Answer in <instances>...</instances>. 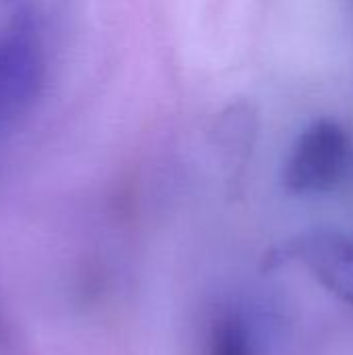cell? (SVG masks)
I'll use <instances>...</instances> for the list:
<instances>
[{"instance_id": "6da1fadb", "label": "cell", "mask_w": 353, "mask_h": 355, "mask_svg": "<svg viewBox=\"0 0 353 355\" xmlns=\"http://www.w3.org/2000/svg\"><path fill=\"white\" fill-rule=\"evenodd\" d=\"M352 164V137L335 121H316L291 148L285 185L298 196L327 193L341 183Z\"/></svg>"}, {"instance_id": "7a4b0ae2", "label": "cell", "mask_w": 353, "mask_h": 355, "mask_svg": "<svg viewBox=\"0 0 353 355\" xmlns=\"http://www.w3.org/2000/svg\"><path fill=\"white\" fill-rule=\"evenodd\" d=\"M44 83V56L27 31L0 37V133L35 102Z\"/></svg>"}, {"instance_id": "3957f363", "label": "cell", "mask_w": 353, "mask_h": 355, "mask_svg": "<svg viewBox=\"0 0 353 355\" xmlns=\"http://www.w3.org/2000/svg\"><path fill=\"white\" fill-rule=\"evenodd\" d=\"M300 260L335 295L353 304V241L337 235H314L295 245Z\"/></svg>"}, {"instance_id": "277c9868", "label": "cell", "mask_w": 353, "mask_h": 355, "mask_svg": "<svg viewBox=\"0 0 353 355\" xmlns=\"http://www.w3.org/2000/svg\"><path fill=\"white\" fill-rule=\"evenodd\" d=\"M210 355H250V341L243 324L233 318H221L212 333Z\"/></svg>"}]
</instances>
